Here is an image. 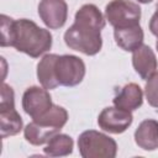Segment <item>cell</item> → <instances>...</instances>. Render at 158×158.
I'll list each match as a JSON object with an SVG mask.
<instances>
[{
  "instance_id": "cell-1",
  "label": "cell",
  "mask_w": 158,
  "mask_h": 158,
  "mask_svg": "<svg viewBox=\"0 0 158 158\" xmlns=\"http://www.w3.org/2000/svg\"><path fill=\"white\" fill-rule=\"evenodd\" d=\"M52 35L27 19L14 20L1 15V47H14L32 58H38L52 47Z\"/></svg>"
},
{
  "instance_id": "cell-2",
  "label": "cell",
  "mask_w": 158,
  "mask_h": 158,
  "mask_svg": "<svg viewBox=\"0 0 158 158\" xmlns=\"http://www.w3.org/2000/svg\"><path fill=\"white\" fill-rule=\"evenodd\" d=\"M104 27L105 19L98 6L85 4L75 12L74 23L64 33V42L70 49L95 56L102 47L101 30Z\"/></svg>"
},
{
  "instance_id": "cell-3",
  "label": "cell",
  "mask_w": 158,
  "mask_h": 158,
  "mask_svg": "<svg viewBox=\"0 0 158 158\" xmlns=\"http://www.w3.org/2000/svg\"><path fill=\"white\" fill-rule=\"evenodd\" d=\"M78 148L83 158H115L117 153L116 141L95 130H88L80 133Z\"/></svg>"
},
{
  "instance_id": "cell-4",
  "label": "cell",
  "mask_w": 158,
  "mask_h": 158,
  "mask_svg": "<svg viewBox=\"0 0 158 158\" xmlns=\"http://www.w3.org/2000/svg\"><path fill=\"white\" fill-rule=\"evenodd\" d=\"M105 17L114 28L139 25L141 7L131 0H112L105 7Z\"/></svg>"
},
{
  "instance_id": "cell-5",
  "label": "cell",
  "mask_w": 158,
  "mask_h": 158,
  "mask_svg": "<svg viewBox=\"0 0 158 158\" xmlns=\"http://www.w3.org/2000/svg\"><path fill=\"white\" fill-rule=\"evenodd\" d=\"M54 75L59 85L75 86L84 79L85 64L83 59L73 54L58 56L54 63Z\"/></svg>"
},
{
  "instance_id": "cell-6",
  "label": "cell",
  "mask_w": 158,
  "mask_h": 158,
  "mask_svg": "<svg viewBox=\"0 0 158 158\" xmlns=\"http://www.w3.org/2000/svg\"><path fill=\"white\" fill-rule=\"evenodd\" d=\"M132 121H133V116L131 111H127L116 106L105 107L99 114V117H98L99 127L114 135L125 132L131 126Z\"/></svg>"
},
{
  "instance_id": "cell-7",
  "label": "cell",
  "mask_w": 158,
  "mask_h": 158,
  "mask_svg": "<svg viewBox=\"0 0 158 158\" xmlns=\"http://www.w3.org/2000/svg\"><path fill=\"white\" fill-rule=\"evenodd\" d=\"M52 105V98L43 86H30L22 95V109L32 120L47 112Z\"/></svg>"
},
{
  "instance_id": "cell-8",
  "label": "cell",
  "mask_w": 158,
  "mask_h": 158,
  "mask_svg": "<svg viewBox=\"0 0 158 158\" xmlns=\"http://www.w3.org/2000/svg\"><path fill=\"white\" fill-rule=\"evenodd\" d=\"M38 15L42 22L51 30L64 26L68 17V5L65 0H41L38 4Z\"/></svg>"
},
{
  "instance_id": "cell-9",
  "label": "cell",
  "mask_w": 158,
  "mask_h": 158,
  "mask_svg": "<svg viewBox=\"0 0 158 158\" xmlns=\"http://www.w3.org/2000/svg\"><path fill=\"white\" fill-rule=\"evenodd\" d=\"M132 65L143 80H148L158 68L157 57L153 49L147 44H141L136 48L132 52Z\"/></svg>"
},
{
  "instance_id": "cell-10",
  "label": "cell",
  "mask_w": 158,
  "mask_h": 158,
  "mask_svg": "<svg viewBox=\"0 0 158 158\" xmlns=\"http://www.w3.org/2000/svg\"><path fill=\"white\" fill-rule=\"evenodd\" d=\"M136 144L144 151H154L158 148V121L147 118L142 121L135 131Z\"/></svg>"
},
{
  "instance_id": "cell-11",
  "label": "cell",
  "mask_w": 158,
  "mask_h": 158,
  "mask_svg": "<svg viewBox=\"0 0 158 158\" xmlns=\"http://www.w3.org/2000/svg\"><path fill=\"white\" fill-rule=\"evenodd\" d=\"M114 37L116 44L126 51V52H133L136 48H138L141 44H143V30L139 25L122 27V28H115L114 30Z\"/></svg>"
},
{
  "instance_id": "cell-12",
  "label": "cell",
  "mask_w": 158,
  "mask_h": 158,
  "mask_svg": "<svg viewBox=\"0 0 158 158\" xmlns=\"http://www.w3.org/2000/svg\"><path fill=\"white\" fill-rule=\"evenodd\" d=\"M112 102L116 107H120V109H123V110H127V111L137 110L138 107L142 106L143 91H142V89L139 88L138 84L128 83L114 98Z\"/></svg>"
},
{
  "instance_id": "cell-13",
  "label": "cell",
  "mask_w": 158,
  "mask_h": 158,
  "mask_svg": "<svg viewBox=\"0 0 158 158\" xmlns=\"http://www.w3.org/2000/svg\"><path fill=\"white\" fill-rule=\"evenodd\" d=\"M23 122L15 106H0V132L1 138L15 136L22 130Z\"/></svg>"
},
{
  "instance_id": "cell-14",
  "label": "cell",
  "mask_w": 158,
  "mask_h": 158,
  "mask_svg": "<svg viewBox=\"0 0 158 158\" xmlns=\"http://www.w3.org/2000/svg\"><path fill=\"white\" fill-rule=\"evenodd\" d=\"M57 57H58V54H54V53L46 54L42 57V59L37 64L38 81L47 90L56 89L59 85L56 79V75H54V63H56Z\"/></svg>"
},
{
  "instance_id": "cell-15",
  "label": "cell",
  "mask_w": 158,
  "mask_h": 158,
  "mask_svg": "<svg viewBox=\"0 0 158 158\" xmlns=\"http://www.w3.org/2000/svg\"><path fill=\"white\" fill-rule=\"evenodd\" d=\"M73 146L74 142L70 136L65 133H57L47 142V146L43 148V152L46 156L49 157H65L72 154Z\"/></svg>"
},
{
  "instance_id": "cell-16",
  "label": "cell",
  "mask_w": 158,
  "mask_h": 158,
  "mask_svg": "<svg viewBox=\"0 0 158 158\" xmlns=\"http://www.w3.org/2000/svg\"><path fill=\"white\" fill-rule=\"evenodd\" d=\"M144 95L152 107L158 109V72H156L146 83Z\"/></svg>"
},
{
  "instance_id": "cell-17",
  "label": "cell",
  "mask_w": 158,
  "mask_h": 158,
  "mask_svg": "<svg viewBox=\"0 0 158 158\" xmlns=\"http://www.w3.org/2000/svg\"><path fill=\"white\" fill-rule=\"evenodd\" d=\"M149 30L151 32L158 37V4H157V10L156 12L152 15L151 20H149Z\"/></svg>"
},
{
  "instance_id": "cell-18",
  "label": "cell",
  "mask_w": 158,
  "mask_h": 158,
  "mask_svg": "<svg viewBox=\"0 0 158 158\" xmlns=\"http://www.w3.org/2000/svg\"><path fill=\"white\" fill-rule=\"evenodd\" d=\"M138 2H141V4H149V2H152L153 0H137Z\"/></svg>"
},
{
  "instance_id": "cell-19",
  "label": "cell",
  "mask_w": 158,
  "mask_h": 158,
  "mask_svg": "<svg viewBox=\"0 0 158 158\" xmlns=\"http://www.w3.org/2000/svg\"><path fill=\"white\" fill-rule=\"evenodd\" d=\"M156 48H157V51H158V40H157V42H156Z\"/></svg>"
}]
</instances>
